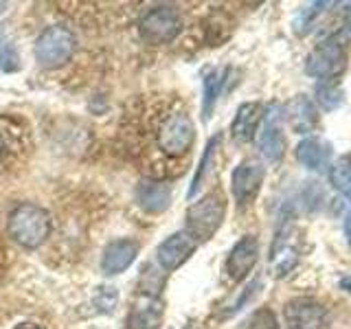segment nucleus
<instances>
[{
    "mask_svg": "<svg viewBox=\"0 0 351 329\" xmlns=\"http://www.w3.org/2000/svg\"><path fill=\"white\" fill-rule=\"evenodd\" d=\"M9 237L25 250H36L47 241L51 233V215L38 204L22 202L9 213Z\"/></svg>",
    "mask_w": 351,
    "mask_h": 329,
    "instance_id": "obj_1",
    "label": "nucleus"
},
{
    "mask_svg": "<svg viewBox=\"0 0 351 329\" xmlns=\"http://www.w3.org/2000/svg\"><path fill=\"white\" fill-rule=\"evenodd\" d=\"M226 202L222 193H206L193 202L184 213V233L193 237L197 244L208 241L224 222Z\"/></svg>",
    "mask_w": 351,
    "mask_h": 329,
    "instance_id": "obj_2",
    "label": "nucleus"
},
{
    "mask_svg": "<svg viewBox=\"0 0 351 329\" xmlns=\"http://www.w3.org/2000/svg\"><path fill=\"white\" fill-rule=\"evenodd\" d=\"M195 141L193 121L186 112H173L156 130V145L171 158H180L191 149Z\"/></svg>",
    "mask_w": 351,
    "mask_h": 329,
    "instance_id": "obj_3",
    "label": "nucleus"
},
{
    "mask_svg": "<svg viewBox=\"0 0 351 329\" xmlns=\"http://www.w3.org/2000/svg\"><path fill=\"white\" fill-rule=\"evenodd\" d=\"M75 53V36L64 25H53L40 33L36 42V60L44 69H58Z\"/></svg>",
    "mask_w": 351,
    "mask_h": 329,
    "instance_id": "obj_4",
    "label": "nucleus"
},
{
    "mask_svg": "<svg viewBox=\"0 0 351 329\" xmlns=\"http://www.w3.org/2000/svg\"><path fill=\"white\" fill-rule=\"evenodd\" d=\"M345 69H347V51L334 38L318 44L305 60V73L321 82L336 80L338 75L345 73Z\"/></svg>",
    "mask_w": 351,
    "mask_h": 329,
    "instance_id": "obj_5",
    "label": "nucleus"
},
{
    "mask_svg": "<svg viewBox=\"0 0 351 329\" xmlns=\"http://www.w3.org/2000/svg\"><path fill=\"white\" fill-rule=\"evenodd\" d=\"M141 38L147 44H169L182 31V18L176 7L160 5L149 9L138 22Z\"/></svg>",
    "mask_w": 351,
    "mask_h": 329,
    "instance_id": "obj_6",
    "label": "nucleus"
},
{
    "mask_svg": "<svg viewBox=\"0 0 351 329\" xmlns=\"http://www.w3.org/2000/svg\"><path fill=\"white\" fill-rule=\"evenodd\" d=\"M283 321L288 329H327L329 327V312L323 303L310 296H299L285 303Z\"/></svg>",
    "mask_w": 351,
    "mask_h": 329,
    "instance_id": "obj_7",
    "label": "nucleus"
},
{
    "mask_svg": "<svg viewBox=\"0 0 351 329\" xmlns=\"http://www.w3.org/2000/svg\"><path fill=\"white\" fill-rule=\"evenodd\" d=\"M263 178H266V169L259 160H241L230 178V191L237 204H250L257 197Z\"/></svg>",
    "mask_w": 351,
    "mask_h": 329,
    "instance_id": "obj_8",
    "label": "nucleus"
},
{
    "mask_svg": "<svg viewBox=\"0 0 351 329\" xmlns=\"http://www.w3.org/2000/svg\"><path fill=\"white\" fill-rule=\"evenodd\" d=\"M195 248H197V241L186 235L184 230H178V233L169 235L167 239H162L158 244L156 261L165 272H173L191 259Z\"/></svg>",
    "mask_w": 351,
    "mask_h": 329,
    "instance_id": "obj_9",
    "label": "nucleus"
},
{
    "mask_svg": "<svg viewBox=\"0 0 351 329\" xmlns=\"http://www.w3.org/2000/svg\"><path fill=\"white\" fill-rule=\"evenodd\" d=\"M165 316V301L160 294L138 292L132 301V310L128 316L130 329H160Z\"/></svg>",
    "mask_w": 351,
    "mask_h": 329,
    "instance_id": "obj_10",
    "label": "nucleus"
},
{
    "mask_svg": "<svg viewBox=\"0 0 351 329\" xmlns=\"http://www.w3.org/2000/svg\"><path fill=\"white\" fill-rule=\"evenodd\" d=\"M259 259V241L255 235H244L230 248L226 257V274L233 281H244L250 270L257 266Z\"/></svg>",
    "mask_w": 351,
    "mask_h": 329,
    "instance_id": "obj_11",
    "label": "nucleus"
},
{
    "mask_svg": "<svg viewBox=\"0 0 351 329\" xmlns=\"http://www.w3.org/2000/svg\"><path fill=\"white\" fill-rule=\"evenodd\" d=\"M138 250H141L138 241L130 239V237L110 241L101 255V272L108 274V277L125 272L138 257Z\"/></svg>",
    "mask_w": 351,
    "mask_h": 329,
    "instance_id": "obj_12",
    "label": "nucleus"
},
{
    "mask_svg": "<svg viewBox=\"0 0 351 329\" xmlns=\"http://www.w3.org/2000/svg\"><path fill=\"white\" fill-rule=\"evenodd\" d=\"M136 202L145 213H165L171 204V184L160 180H141L136 186Z\"/></svg>",
    "mask_w": 351,
    "mask_h": 329,
    "instance_id": "obj_13",
    "label": "nucleus"
},
{
    "mask_svg": "<svg viewBox=\"0 0 351 329\" xmlns=\"http://www.w3.org/2000/svg\"><path fill=\"white\" fill-rule=\"evenodd\" d=\"M263 114H266V108H263L259 101L241 103L235 119H233V125H230V136H233L237 143L252 141L259 123L263 121Z\"/></svg>",
    "mask_w": 351,
    "mask_h": 329,
    "instance_id": "obj_14",
    "label": "nucleus"
},
{
    "mask_svg": "<svg viewBox=\"0 0 351 329\" xmlns=\"http://www.w3.org/2000/svg\"><path fill=\"white\" fill-rule=\"evenodd\" d=\"M257 147L261 151V156L270 160V162H279L283 158L285 151V138L283 132L277 123V117L274 112H266L263 114V127L257 136Z\"/></svg>",
    "mask_w": 351,
    "mask_h": 329,
    "instance_id": "obj_15",
    "label": "nucleus"
},
{
    "mask_svg": "<svg viewBox=\"0 0 351 329\" xmlns=\"http://www.w3.org/2000/svg\"><path fill=\"white\" fill-rule=\"evenodd\" d=\"M285 119H288L290 127L296 134H310L318 125L316 108L310 101V97L305 95H296L294 99H290L288 106H285Z\"/></svg>",
    "mask_w": 351,
    "mask_h": 329,
    "instance_id": "obj_16",
    "label": "nucleus"
},
{
    "mask_svg": "<svg viewBox=\"0 0 351 329\" xmlns=\"http://www.w3.org/2000/svg\"><path fill=\"white\" fill-rule=\"evenodd\" d=\"M296 263H299V246L294 244L288 230H281L272 244L270 252V266L274 277H285Z\"/></svg>",
    "mask_w": 351,
    "mask_h": 329,
    "instance_id": "obj_17",
    "label": "nucleus"
},
{
    "mask_svg": "<svg viewBox=\"0 0 351 329\" xmlns=\"http://www.w3.org/2000/svg\"><path fill=\"white\" fill-rule=\"evenodd\" d=\"M296 160H299L303 167L312 169V171H323L329 167V160H332V147L329 143L323 138H303L299 145H296Z\"/></svg>",
    "mask_w": 351,
    "mask_h": 329,
    "instance_id": "obj_18",
    "label": "nucleus"
},
{
    "mask_svg": "<svg viewBox=\"0 0 351 329\" xmlns=\"http://www.w3.org/2000/svg\"><path fill=\"white\" fill-rule=\"evenodd\" d=\"M226 77H228V69H213L204 77V82H202V121L204 123H208L213 117V110H215L219 95H222Z\"/></svg>",
    "mask_w": 351,
    "mask_h": 329,
    "instance_id": "obj_19",
    "label": "nucleus"
},
{
    "mask_svg": "<svg viewBox=\"0 0 351 329\" xmlns=\"http://www.w3.org/2000/svg\"><path fill=\"white\" fill-rule=\"evenodd\" d=\"M25 132L18 127L14 119H0V162L16 156L18 151H25Z\"/></svg>",
    "mask_w": 351,
    "mask_h": 329,
    "instance_id": "obj_20",
    "label": "nucleus"
},
{
    "mask_svg": "<svg viewBox=\"0 0 351 329\" xmlns=\"http://www.w3.org/2000/svg\"><path fill=\"white\" fill-rule=\"evenodd\" d=\"M219 141H222V136H219V134H215L213 138H208L206 147H204V154H202V158H200V164H197L195 175H193V180H191V186H189V191H186V197H195L197 193H200L202 184H204L206 175H208V169H211L213 158H215V154H217Z\"/></svg>",
    "mask_w": 351,
    "mask_h": 329,
    "instance_id": "obj_21",
    "label": "nucleus"
},
{
    "mask_svg": "<svg viewBox=\"0 0 351 329\" xmlns=\"http://www.w3.org/2000/svg\"><path fill=\"white\" fill-rule=\"evenodd\" d=\"M345 101V93H343V88H340L338 82H321L316 86V103L321 106L323 110H336L340 108Z\"/></svg>",
    "mask_w": 351,
    "mask_h": 329,
    "instance_id": "obj_22",
    "label": "nucleus"
},
{
    "mask_svg": "<svg viewBox=\"0 0 351 329\" xmlns=\"http://www.w3.org/2000/svg\"><path fill=\"white\" fill-rule=\"evenodd\" d=\"M329 180H332L336 191H340L351 200V162H349V158H340L332 164Z\"/></svg>",
    "mask_w": 351,
    "mask_h": 329,
    "instance_id": "obj_23",
    "label": "nucleus"
},
{
    "mask_svg": "<svg viewBox=\"0 0 351 329\" xmlns=\"http://www.w3.org/2000/svg\"><path fill=\"white\" fill-rule=\"evenodd\" d=\"M241 329H279V321L272 310H268V307H259L257 312H252L248 316V321L244 323Z\"/></svg>",
    "mask_w": 351,
    "mask_h": 329,
    "instance_id": "obj_24",
    "label": "nucleus"
},
{
    "mask_svg": "<svg viewBox=\"0 0 351 329\" xmlns=\"http://www.w3.org/2000/svg\"><path fill=\"white\" fill-rule=\"evenodd\" d=\"M18 53H16V47L11 42L5 40L3 49H0V69H3L5 73H16L20 69L18 64Z\"/></svg>",
    "mask_w": 351,
    "mask_h": 329,
    "instance_id": "obj_25",
    "label": "nucleus"
},
{
    "mask_svg": "<svg viewBox=\"0 0 351 329\" xmlns=\"http://www.w3.org/2000/svg\"><path fill=\"white\" fill-rule=\"evenodd\" d=\"M259 285H261V279H252V281H250V283L246 285V288L241 290V294L237 296V301H235L233 305H228V307H226V310H224V314H222V316H224V318H226V316H233V314H235L237 310H241V305H244V303H246V301L250 299V296L257 292V288H259Z\"/></svg>",
    "mask_w": 351,
    "mask_h": 329,
    "instance_id": "obj_26",
    "label": "nucleus"
},
{
    "mask_svg": "<svg viewBox=\"0 0 351 329\" xmlns=\"http://www.w3.org/2000/svg\"><path fill=\"white\" fill-rule=\"evenodd\" d=\"M97 303L99 307L97 310H101V312H110L112 310V305L117 303L119 299V294L114 292V288H108V285H104V288H97Z\"/></svg>",
    "mask_w": 351,
    "mask_h": 329,
    "instance_id": "obj_27",
    "label": "nucleus"
},
{
    "mask_svg": "<svg viewBox=\"0 0 351 329\" xmlns=\"http://www.w3.org/2000/svg\"><path fill=\"white\" fill-rule=\"evenodd\" d=\"M14 329H47V327H42V325H38V323H29V321H25V323H18Z\"/></svg>",
    "mask_w": 351,
    "mask_h": 329,
    "instance_id": "obj_28",
    "label": "nucleus"
},
{
    "mask_svg": "<svg viewBox=\"0 0 351 329\" xmlns=\"http://www.w3.org/2000/svg\"><path fill=\"white\" fill-rule=\"evenodd\" d=\"M345 235H347L349 244H351V211H349L347 217H345Z\"/></svg>",
    "mask_w": 351,
    "mask_h": 329,
    "instance_id": "obj_29",
    "label": "nucleus"
},
{
    "mask_svg": "<svg viewBox=\"0 0 351 329\" xmlns=\"http://www.w3.org/2000/svg\"><path fill=\"white\" fill-rule=\"evenodd\" d=\"M340 288H343L347 294H351V277H343V279H340Z\"/></svg>",
    "mask_w": 351,
    "mask_h": 329,
    "instance_id": "obj_30",
    "label": "nucleus"
},
{
    "mask_svg": "<svg viewBox=\"0 0 351 329\" xmlns=\"http://www.w3.org/2000/svg\"><path fill=\"white\" fill-rule=\"evenodd\" d=\"M345 36H347V40L351 42V11L347 14V20H345Z\"/></svg>",
    "mask_w": 351,
    "mask_h": 329,
    "instance_id": "obj_31",
    "label": "nucleus"
},
{
    "mask_svg": "<svg viewBox=\"0 0 351 329\" xmlns=\"http://www.w3.org/2000/svg\"><path fill=\"white\" fill-rule=\"evenodd\" d=\"M5 27L7 25H0V49H3V44H5Z\"/></svg>",
    "mask_w": 351,
    "mask_h": 329,
    "instance_id": "obj_32",
    "label": "nucleus"
},
{
    "mask_svg": "<svg viewBox=\"0 0 351 329\" xmlns=\"http://www.w3.org/2000/svg\"><path fill=\"white\" fill-rule=\"evenodd\" d=\"M349 162H351V156H349Z\"/></svg>",
    "mask_w": 351,
    "mask_h": 329,
    "instance_id": "obj_33",
    "label": "nucleus"
}]
</instances>
